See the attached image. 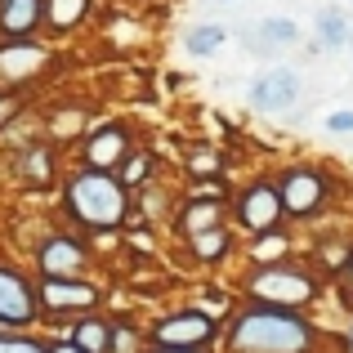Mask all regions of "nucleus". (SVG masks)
<instances>
[{"label": "nucleus", "mask_w": 353, "mask_h": 353, "mask_svg": "<svg viewBox=\"0 0 353 353\" xmlns=\"http://www.w3.org/2000/svg\"><path fill=\"white\" fill-rule=\"evenodd\" d=\"M318 331L313 322L300 318V309H282V304L255 300L250 309H241L224 331L228 353H313Z\"/></svg>", "instance_id": "f257e3e1"}, {"label": "nucleus", "mask_w": 353, "mask_h": 353, "mask_svg": "<svg viewBox=\"0 0 353 353\" xmlns=\"http://www.w3.org/2000/svg\"><path fill=\"white\" fill-rule=\"evenodd\" d=\"M63 197H68V215L77 219V224L94 228V233L117 228L121 219L130 215V188L117 179V170H94V165H85V170H77L68 179Z\"/></svg>", "instance_id": "f03ea898"}, {"label": "nucleus", "mask_w": 353, "mask_h": 353, "mask_svg": "<svg viewBox=\"0 0 353 353\" xmlns=\"http://www.w3.org/2000/svg\"><path fill=\"white\" fill-rule=\"evenodd\" d=\"M246 291H250V300L282 304V309H304V304H313V295H318V282H313V273H304V268H291V264H282V259H273V264H259L255 273L246 277Z\"/></svg>", "instance_id": "7ed1b4c3"}, {"label": "nucleus", "mask_w": 353, "mask_h": 353, "mask_svg": "<svg viewBox=\"0 0 353 353\" xmlns=\"http://www.w3.org/2000/svg\"><path fill=\"white\" fill-rule=\"evenodd\" d=\"M50 68H54V50L45 41H36V36H5V45H0V85L5 90L32 85Z\"/></svg>", "instance_id": "20e7f679"}, {"label": "nucleus", "mask_w": 353, "mask_h": 353, "mask_svg": "<svg viewBox=\"0 0 353 353\" xmlns=\"http://www.w3.org/2000/svg\"><path fill=\"white\" fill-rule=\"evenodd\" d=\"M215 336H219V322L201 309H179L170 318L152 322V331H148L152 345H170V349H206Z\"/></svg>", "instance_id": "39448f33"}, {"label": "nucleus", "mask_w": 353, "mask_h": 353, "mask_svg": "<svg viewBox=\"0 0 353 353\" xmlns=\"http://www.w3.org/2000/svg\"><path fill=\"white\" fill-rule=\"evenodd\" d=\"M277 192H282V210L291 219H309L327 201V174L313 165H291L277 174Z\"/></svg>", "instance_id": "423d86ee"}, {"label": "nucleus", "mask_w": 353, "mask_h": 353, "mask_svg": "<svg viewBox=\"0 0 353 353\" xmlns=\"http://www.w3.org/2000/svg\"><path fill=\"white\" fill-rule=\"evenodd\" d=\"M41 318V300H36V286L27 282L18 268L0 264V327L23 331Z\"/></svg>", "instance_id": "0eeeda50"}, {"label": "nucleus", "mask_w": 353, "mask_h": 353, "mask_svg": "<svg viewBox=\"0 0 353 353\" xmlns=\"http://www.w3.org/2000/svg\"><path fill=\"white\" fill-rule=\"evenodd\" d=\"M282 219H286V210H282V192H277V183H250V188L237 197V224L246 228L250 237L277 228Z\"/></svg>", "instance_id": "6e6552de"}, {"label": "nucleus", "mask_w": 353, "mask_h": 353, "mask_svg": "<svg viewBox=\"0 0 353 353\" xmlns=\"http://www.w3.org/2000/svg\"><path fill=\"white\" fill-rule=\"evenodd\" d=\"M36 300L45 313H90L99 304V286L81 277H41Z\"/></svg>", "instance_id": "1a4fd4ad"}, {"label": "nucleus", "mask_w": 353, "mask_h": 353, "mask_svg": "<svg viewBox=\"0 0 353 353\" xmlns=\"http://www.w3.org/2000/svg\"><path fill=\"white\" fill-rule=\"evenodd\" d=\"M295 99H300V72L282 68V63L259 72L250 85V108H259V112H286Z\"/></svg>", "instance_id": "9d476101"}, {"label": "nucleus", "mask_w": 353, "mask_h": 353, "mask_svg": "<svg viewBox=\"0 0 353 353\" xmlns=\"http://www.w3.org/2000/svg\"><path fill=\"white\" fill-rule=\"evenodd\" d=\"M85 241L77 237H50L41 241V250H36V268H41V277H77L81 268H85Z\"/></svg>", "instance_id": "9b49d317"}, {"label": "nucleus", "mask_w": 353, "mask_h": 353, "mask_svg": "<svg viewBox=\"0 0 353 353\" xmlns=\"http://www.w3.org/2000/svg\"><path fill=\"white\" fill-rule=\"evenodd\" d=\"M300 45V23L295 18H259L246 32V50L259 54V59H273V54H286Z\"/></svg>", "instance_id": "f8f14e48"}, {"label": "nucleus", "mask_w": 353, "mask_h": 353, "mask_svg": "<svg viewBox=\"0 0 353 353\" xmlns=\"http://www.w3.org/2000/svg\"><path fill=\"white\" fill-rule=\"evenodd\" d=\"M130 152H134V148H130L125 125H103L85 139V165H94V170H117Z\"/></svg>", "instance_id": "ddd939ff"}, {"label": "nucleus", "mask_w": 353, "mask_h": 353, "mask_svg": "<svg viewBox=\"0 0 353 353\" xmlns=\"http://www.w3.org/2000/svg\"><path fill=\"white\" fill-rule=\"evenodd\" d=\"M90 9H94V0H41V27L54 36L77 32L90 18Z\"/></svg>", "instance_id": "4468645a"}, {"label": "nucleus", "mask_w": 353, "mask_h": 353, "mask_svg": "<svg viewBox=\"0 0 353 353\" xmlns=\"http://www.w3.org/2000/svg\"><path fill=\"white\" fill-rule=\"evenodd\" d=\"M41 27V0H0V36H32Z\"/></svg>", "instance_id": "2eb2a0df"}, {"label": "nucleus", "mask_w": 353, "mask_h": 353, "mask_svg": "<svg viewBox=\"0 0 353 353\" xmlns=\"http://www.w3.org/2000/svg\"><path fill=\"white\" fill-rule=\"evenodd\" d=\"M228 41V27L219 23H197L183 32V54H192V59H210V54H219Z\"/></svg>", "instance_id": "dca6fc26"}, {"label": "nucleus", "mask_w": 353, "mask_h": 353, "mask_svg": "<svg viewBox=\"0 0 353 353\" xmlns=\"http://www.w3.org/2000/svg\"><path fill=\"white\" fill-rule=\"evenodd\" d=\"M349 18H345V9L340 5H327V9H318V45L322 50H345L349 45Z\"/></svg>", "instance_id": "f3484780"}, {"label": "nucleus", "mask_w": 353, "mask_h": 353, "mask_svg": "<svg viewBox=\"0 0 353 353\" xmlns=\"http://www.w3.org/2000/svg\"><path fill=\"white\" fill-rule=\"evenodd\" d=\"M219 219H224V201L219 197H197V201H188L183 206V215H179V224H183V233H201V228H215Z\"/></svg>", "instance_id": "a211bd4d"}, {"label": "nucleus", "mask_w": 353, "mask_h": 353, "mask_svg": "<svg viewBox=\"0 0 353 353\" xmlns=\"http://www.w3.org/2000/svg\"><path fill=\"white\" fill-rule=\"evenodd\" d=\"M72 345H81L85 353H108V345H112V322L108 318H81L77 327H72Z\"/></svg>", "instance_id": "6ab92c4d"}, {"label": "nucleus", "mask_w": 353, "mask_h": 353, "mask_svg": "<svg viewBox=\"0 0 353 353\" xmlns=\"http://www.w3.org/2000/svg\"><path fill=\"white\" fill-rule=\"evenodd\" d=\"M188 241H192V255L206 259V264H210V259H224L228 250H233V237H228V228H224V224L201 228V233H192Z\"/></svg>", "instance_id": "aec40b11"}, {"label": "nucleus", "mask_w": 353, "mask_h": 353, "mask_svg": "<svg viewBox=\"0 0 353 353\" xmlns=\"http://www.w3.org/2000/svg\"><path fill=\"white\" fill-rule=\"evenodd\" d=\"M18 174L23 179H32V183H45L54 174V152H50V143H32L23 152V161H18Z\"/></svg>", "instance_id": "412c9836"}, {"label": "nucleus", "mask_w": 353, "mask_h": 353, "mask_svg": "<svg viewBox=\"0 0 353 353\" xmlns=\"http://www.w3.org/2000/svg\"><path fill=\"white\" fill-rule=\"evenodd\" d=\"M286 250H291V241L277 233V228H268V233H255V241H250V255H255L259 264H273V259H282Z\"/></svg>", "instance_id": "4be33fe9"}, {"label": "nucleus", "mask_w": 353, "mask_h": 353, "mask_svg": "<svg viewBox=\"0 0 353 353\" xmlns=\"http://www.w3.org/2000/svg\"><path fill=\"white\" fill-rule=\"evenodd\" d=\"M148 174H152V157H148V152H130L125 161H121L117 179L125 183V188H139V183H148Z\"/></svg>", "instance_id": "5701e85b"}, {"label": "nucleus", "mask_w": 353, "mask_h": 353, "mask_svg": "<svg viewBox=\"0 0 353 353\" xmlns=\"http://www.w3.org/2000/svg\"><path fill=\"white\" fill-rule=\"evenodd\" d=\"M139 345V331H130L125 322H112V345H108V353H134Z\"/></svg>", "instance_id": "b1692460"}, {"label": "nucleus", "mask_w": 353, "mask_h": 353, "mask_svg": "<svg viewBox=\"0 0 353 353\" xmlns=\"http://www.w3.org/2000/svg\"><path fill=\"white\" fill-rule=\"evenodd\" d=\"M327 130H331V134H353V108L331 112V117H327Z\"/></svg>", "instance_id": "393cba45"}, {"label": "nucleus", "mask_w": 353, "mask_h": 353, "mask_svg": "<svg viewBox=\"0 0 353 353\" xmlns=\"http://www.w3.org/2000/svg\"><path fill=\"white\" fill-rule=\"evenodd\" d=\"M50 353H85V349H81V345H72V340H63V345H54Z\"/></svg>", "instance_id": "a878e982"}, {"label": "nucleus", "mask_w": 353, "mask_h": 353, "mask_svg": "<svg viewBox=\"0 0 353 353\" xmlns=\"http://www.w3.org/2000/svg\"><path fill=\"white\" fill-rule=\"evenodd\" d=\"M9 112H14V99L0 94V121H9Z\"/></svg>", "instance_id": "bb28decb"}, {"label": "nucleus", "mask_w": 353, "mask_h": 353, "mask_svg": "<svg viewBox=\"0 0 353 353\" xmlns=\"http://www.w3.org/2000/svg\"><path fill=\"white\" fill-rule=\"evenodd\" d=\"M152 353H206V349H170V345H157Z\"/></svg>", "instance_id": "cd10ccee"}, {"label": "nucleus", "mask_w": 353, "mask_h": 353, "mask_svg": "<svg viewBox=\"0 0 353 353\" xmlns=\"http://www.w3.org/2000/svg\"><path fill=\"white\" fill-rule=\"evenodd\" d=\"M345 282H349V286H353V255H349V259H345Z\"/></svg>", "instance_id": "c85d7f7f"}, {"label": "nucleus", "mask_w": 353, "mask_h": 353, "mask_svg": "<svg viewBox=\"0 0 353 353\" xmlns=\"http://www.w3.org/2000/svg\"><path fill=\"white\" fill-rule=\"evenodd\" d=\"M27 353H50V349H45V345H36V340H32V349H27Z\"/></svg>", "instance_id": "c756f323"}, {"label": "nucleus", "mask_w": 353, "mask_h": 353, "mask_svg": "<svg viewBox=\"0 0 353 353\" xmlns=\"http://www.w3.org/2000/svg\"><path fill=\"white\" fill-rule=\"evenodd\" d=\"M349 50H353V27H349Z\"/></svg>", "instance_id": "7c9ffc66"}, {"label": "nucleus", "mask_w": 353, "mask_h": 353, "mask_svg": "<svg viewBox=\"0 0 353 353\" xmlns=\"http://www.w3.org/2000/svg\"><path fill=\"white\" fill-rule=\"evenodd\" d=\"M349 353H353V331H349Z\"/></svg>", "instance_id": "2f4dec72"}]
</instances>
